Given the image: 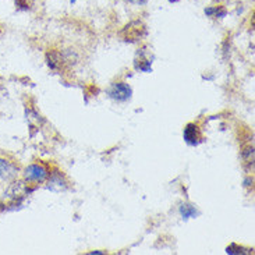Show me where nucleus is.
Segmentation results:
<instances>
[{
	"label": "nucleus",
	"mask_w": 255,
	"mask_h": 255,
	"mask_svg": "<svg viewBox=\"0 0 255 255\" xmlns=\"http://www.w3.org/2000/svg\"><path fill=\"white\" fill-rule=\"evenodd\" d=\"M146 34V28L141 21H134L126 26L121 31V36L126 42H137Z\"/></svg>",
	"instance_id": "obj_1"
},
{
	"label": "nucleus",
	"mask_w": 255,
	"mask_h": 255,
	"mask_svg": "<svg viewBox=\"0 0 255 255\" xmlns=\"http://www.w3.org/2000/svg\"><path fill=\"white\" fill-rule=\"evenodd\" d=\"M108 94H109L112 99L124 102V101L130 99V96H131V88L124 83H117V84L112 85L111 89L108 91Z\"/></svg>",
	"instance_id": "obj_2"
},
{
	"label": "nucleus",
	"mask_w": 255,
	"mask_h": 255,
	"mask_svg": "<svg viewBox=\"0 0 255 255\" xmlns=\"http://www.w3.org/2000/svg\"><path fill=\"white\" fill-rule=\"evenodd\" d=\"M184 141L187 142L188 145H198L201 141H202V136H201V131L197 124L194 123H190L184 128Z\"/></svg>",
	"instance_id": "obj_3"
},
{
	"label": "nucleus",
	"mask_w": 255,
	"mask_h": 255,
	"mask_svg": "<svg viewBox=\"0 0 255 255\" xmlns=\"http://www.w3.org/2000/svg\"><path fill=\"white\" fill-rule=\"evenodd\" d=\"M32 190H34V188H28V186L24 184L23 181H17V183H14V184L7 190V196H9L11 199H18V201H21V199L26 196H28Z\"/></svg>",
	"instance_id": "obj_4"
},
{
	"label": "nucleus",
	"mask_w": 255,
	"mask_h": 255,
	"mask_svg": "<svg viewBox=\"0 0 255 255\" xmlns=\"http://www.w3.org/2000/svg\"><path fill=\"white\" fill-rule=\"evenodd\" d=\"M48 177V171L43 166L39 165H31L26 170V179L29 181H43Z\"/></svg>",
	"instance_id": "obj_5"
},
{
	"label": "nucleus",
	"mask_w": 255,
	"mask_h": 255,
	"mask_svg": "<svg viewBox=\"0 0 255 255\" xmlns=\"http://www.w3.org/2000/svg\"><path fill=\"white\" fill-rule=\"evenodd\" d=\"M16 173H17V168L13 163L4 161V159H0V177L1 179H13L16 176Z\"/></svg>",
	"instance_id": "obj_6"
},
{
	"label": "nucleus",
	"mask_w": 255,
	"mask_h": 255,
	"mask_svg": "<svg viewBox=\"0 0 255 255\" xmlns=\"http://www.w3.org/2000/svg\"><path fill=\"white\" fill-rule=\"evenodd\" d=\"M46 60H48V64H49V67H51L52 70H57V68L61 67V64L64 63L61 55L57 53V52H49V53L46 55Z\"/></svg>",
	"instance_id": "obj_7"
},
{
	"label": "nucleus",
	"mask_w": 255,
	"mask_h": 255,
	"mask_svg": "<svg viewBox=\"0 0 255 255\" xmlns=\"http://www.w3.org/2000/svg\"><path fill=\"white\" fill-rule=\"evenodd\" d=\"M243 159L253 169V166H254V146H253V144L248 145L243 149Z\"/></svg>",
	"instance_id": "obj_8"
},
{
	"label": "nucleus",
	"mask_w": 255,
	"mask_h": 255,
	"mask_svg": "<svg viewBox=\"0 0 255 255\" xmlns=\"http://www.w3.org/2000/svg\"><path fill=\"white\" fill-rule=\"evenodd\" d=\"M151 60L145 59V57H140V59L136 60V68L137 70H141V71H145V73H148V71H151L152 68H151Z\"/></svg>",
	"instance_id": "obj_9"
},
{
	"label": "nucleus",
	"mask_w": 255,
	"mask_h": 255,
	"mask_svg": "<svg viewBox=\"0 0 255 255\" xmlns=\"http://www.w3.org/2000/svg\"><path fill=\"white\" fill-rule=\"evenodd\" d=\"M180 213L183 215V218H184V219H188V218L196 216L197 211L194 206H191V205H188V204H183L181 206H180Z\"/></svg>",
	"instance_id": "obj_10"
},
{
	"label": "nucleus",
	"mask_w": 255,
	"mask_h": 255,
	"mask_svg": "<svg viewBox=\"0 0 255 255\" xmlns=\"http://www.w3.org/2000/svg\"><path fill=\"white\" fill-rule=\"evenodd\" d=\"M227 254H253V250H247L244 247H238L237 244H231L226 248Z\"/></svg>",
	"instance_id": "obj_11"
},
{
	"label": "nucleus",
	"mask_w": 255,
	"mask_h": 255,
	"mask_svg": "<svg viewBox=\"0 0 255 255\" xmlns=\"http://www.w3.org/2000/svg\"><path fill=\"white\" fill-rule=\"evenodd\" d=\"M206 16H215V17H225L226 16V10L223 7H209L205 10Z\"/></svg>",
	"instance_id": "obj_12"
},
{
	"label": "nucleus",
	"mask_w": 255,
	"mask_h": 255,
	"mask_svg": "<svg viewBox=\"0 0 255 255\" xmlns=\"http://www.w3.org/2000/svg\"><path fill=\"white\" fill-rule=\"evenodd\" d=\"M31 3H32V0H16V4H17L20 9H29L31 7Z\"/></svg>",
	"instance_id": "obj_13"
},
{
	"label": "nucleus",
	"mask_w": 255,
	"mask_h": 255,
	"mask_svg": "<svg viewBox=\"0 0 255 255\" xmlns=\"http://www.w3.org/2000/svg\"><path fill=\"white\" fill-rule=\"evenodd\" d=\"M130 1H136V3H140V4H145L146 0H130Z\"/></svg>",
	"instance_id": "obj_14"
},
{
	"label": "nucleus",
	"mask_w": 255,
	"mask_h": 255,
	"mask_svg": "<svg viewBox=\"0 0 255 255\" xmlns=\"http://www.w3.org/2000/svg\"><path fill=\"white\" fill-rule=\"evenodd\" d=\"M91 254H103V253L102 251H92Z\"/></svg>",
	"instance_id": "obj_15"
},
{
	"label": "nucleus",
	"mask_w": 255,
	"mask_h": 255,
	"mask_svg": "<svg viewBox=\"0 0 255 255\" xmlns=\"http://www.w3.org/2000/svg\"><path fill=\"white\" fill-rule=\"evenodd\" d=\"M3 209H4V205H3V204H1V202H0V212H1Z\"/></svg>",
	"instance_id": "obj_16"
},
{
	"label": "nucleus",
	"mask_w": 255,
	"mask_h": 255,
	"mask_svg": "<svg viewBox=\"0 0 255 255\" xmlns=\"http://www.w3.org/2000/svg\"><path fill=\"white\" fill-rule=\"evenodd\" d=\"M169 1H171V3H174V1H179V0H169Z\"/></svg>",
	"instance_id": "obj_17"
}]
</instances>
